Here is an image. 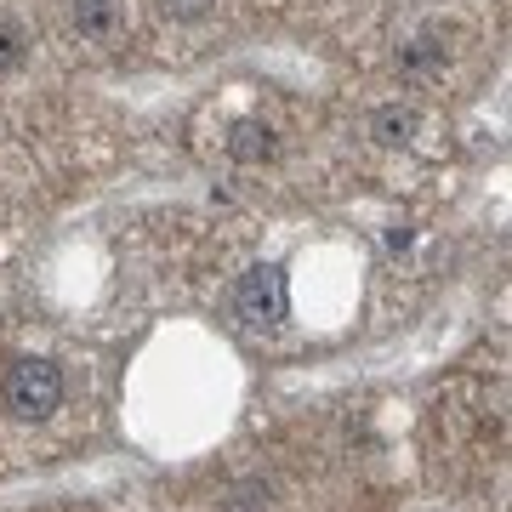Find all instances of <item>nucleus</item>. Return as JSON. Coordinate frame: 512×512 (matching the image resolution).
Instances as JSON below:
<instances>
[{
	"instance_id": "1",
	"label": "nucleus",
	"mask_w": 512,
	"mask_h": 512,
	"mask_svg": "<svg viewBox=\"0 0 512 512\" xmlns=\"http://www.w3.org/2000/svg\"><path fill=\"white\" fill-rule=\"evenodd\" d=\"M234 313L251 330L285 325V313H291V285H285V268H279V262H256V268H245V274H239V285H234Z\"/></svg>"
},
{
	"instance_id": "2",
	"label": "nucleus",
	"mask_w": 512,
	"mask_h": 512,
	"mask_svg": "<svg viewBox=\"0 0 512 512\" xmlns=\"http://www.w3.org/2000/svg\"><path fill=\"white\" fill-rule=\"evenodd\" d=\"M63 404V370L52 359H18L6 370V410L18 421H46Z\"/></svg>"
},
{
	"instance_id": "3",
	"label": "nucleus",
	"mask_w": 512,
	"mask_h": 512,
	"mask_svg": "<svg viewBox=\"0 0 512 512\" xmlns=\"http://www.w3.org/2000/svg\"><path fill=\"white\" fill-rule=\"evenodd\" d=\"M228 154H234L239 165H268L279 154V137L268 120H234V131H228Z\"/></svg>"
},
{
	"instance_id": "4",
	"label": "nucleus",
	"mask_w": 512,
	"mask_h": 512,
	"mask_svg": "<svg viewBox=\"0 0 512 512\" xmlns=\"http://www.w3.org/2000/svg\"><path fill=\"white\" fill-rule=\"evenodd\" d=\"M370 137L382 148H404L416 137V109H404V103H382V109L370 114Z\"/></svg>"
},
{
	"instance_id": "5",
	"label": "nucleus",
	"mask_w": 512,
	"mask_h": 512,
	"mask_svg": "<svg viewBox=\"0 0 512 512\" xmlns=\"http://www.w3.org/2000/svg\"><path fill=\"white\" fill-rule=\"evenodd\" d=\"M114 23H120V0H74V29L80 35L103 40Z\"/></svg>"
},
{
	"instance_id": "6",
	"label": "nucleus",
	"mask_w": 512,
	"mask_h": 512,
	"mask_svg": "<svg viewBox=\"0 0 512 512\" xmlns=\"http://www.w3.org/2000/svg\"><path fill=\"white\" fill-rule=\"evenodd\" d=\"M439 63H444V46H439V40H410V46L399 52V69H404V74H427V69H439Z\"/></svg>"
},
{
	"instance_id": "7",
	"label": "nucleus",
	"mask_w": 512,
	"mask_h": 512,
	"mask_svg": "<svg viewBox=\"0 0 512 512\" xmlns=\"http://www.w3.org/2000/svg\"><path fill=\"white\" fill-rule=\"evenodd\" d=\"M29 57V35H23L18 23H0V74H12Z\"/></svg>"
},
{
	"instance_id": "8",
	"label": "nucleus",
	"mask_w": 512,
	"mask_h": 512,
	"mask_svg": "<svg viewBox=\"0 0 512 512\" xmlns=\"http://www.w3.org/2000/svg\"><path fill=\"white\" fill-rule=\"evenodd\" d=\"M222 512H268V484H239Z\"/></svg>"
},
{
	"instance_id": "9",
	"label": "nucleus",
	"mask_w": 512,
	"mask_h": 512,
	"mask_svg": "<svg viewBox=\"0 0 512 512\" xmlns=\"http://www.w3.org/2000/svg\"><path fill=\"white\" fill-rule=\"evenodd\" d=\"M205 12H211V0H165V18L177 23H200Z\"/></svg>"
}]
</instances>
